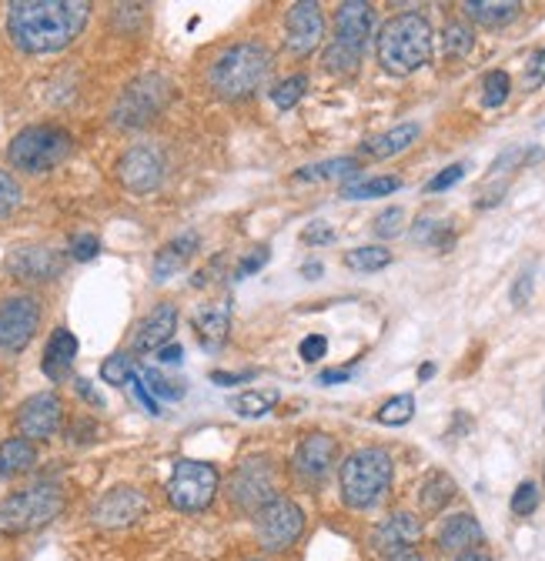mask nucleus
Returning a JSON list of instances; mask_svg holds the SVG:
<instances>
[{"mask_svg":"<svg viewBox=\"0 0 545 561\" xmlns=\"http://www.w3.org/2000/svg\"><path fill=\"white\" fill-rule=\"evenodd\" d=\"M419 538H422V522H419L412 512H395V515H388L385 522L375 525V531H372V548H375L378 554L395 558V554H405Z\"/></svg>","mask_w":545,"mask_h":561,"instance_id":"nucleus-19","label":"nucleus"},{"mask_svg":"<svg viewBox=\"0 0 545 561\" xmlns=\"http://www.w3.org/2000/svg\"><path fill=\"white\" fill-rule=\"evenodd\" d=\"M458 561H492L489 554H482V551H472V554H462Z\"/></svg>","mask_w":545,"mask_h":561,"instance_id":"nucleus-60","label":"nucleus"},{"mask_svg":"<svg viewBox=\"0 0 545 561\" xmlns=\"http://www.w3.org/2000/svg\"><path fill=\"white\" fill-rule=\"evenodd\" d=\"M75 261H94L101 254V241L94 234H75L71 238V248H67Z\"/></svg>","mask_w":545,"mask_h":561,"instance_id":"nucleus-46","label":"nucleus"},{"mask_svg":"<svg viewBox=\"0 0 545 561\" xmlns=\"http://www.w3.org/2000/svg\"><path fill=\"white\" fill-rule=\"evenodd\" d=\"M75 388H78V394L84 398V401H91L94 408H104V398L91 388V381H84V378H75Z\"/></svg>","mask_w":545,"mask_h":561,"instance_id":"nucleus-55","label":"nucleus"},{"mask_svg":"<svg viewBox=\"0 0 545 561\" xmlns=\"http://www.w3.org/2000/svg\"><path fill=\"white\" fill-rule=\"evenodd\" d=\"M37 465V448L27 438H8L0 442V478L24 474Z\"/></svg>","mask_w":545,"mask_h":561,"instance_id":"nucleus-27","label":"nucleus"},{"mask_svg":"<svg viewBox=\"0 0 545 561\" xmlns=\"http://www.w3.org/2000/svg\"><path fill=\"white\" fill-rule=\"evenodd\" d=\"M388 264H391V251L388 248H378V244H365V248H355V251L345 254V267L362 271V274L382 271Z\"/></svg>","mask_w":545,"mask_h":561,"instance_id":"nucleus-33","label":"nucleus"},{"mask_svg":"<svg viewBox=\"0 0 545 561\" xmlns=\"http://www.w3.org/2000/svg\"><path fill=\"white\" fill-rule=\"evenodd\" d=\"M416 414V398L412 394H395L388 398L378 411H375V421L378 425H388V428H398V425H408Z\"/></svg>","mask_w":545,"mask_h":561,"instance_id":"nucleus-32","label":"nucleus"},{"mask_svg":"<svg viewBox=\"0 0 545 561\" xmlns=\"http://www.w3.org/2000/svg\"><path fill=\"white\" fill-rule=\"evenodd\" d=\"M174 331H178V308L171 301H161L151 308V314L141 318L138 328H134L130 347L138 351V355H151V351L158 355L164 344H171Z\"/></svg>","mask_w":545,"mask_h":561,"instance_id":"nucleus-18","label":"nucleus"},{"mask_svg":"<svg viewBox=\"0 0 545 561\" xmlns=\"http://www.w3.org/2000/svg\"><path fill=\"white\" fill-rule=\"evenodd\" d=\"M321 60H325V67L331 70V75H355L359 64H362V50H352V47H345V44L331 41V44L325 47Z\"/></svg>","mask_w":545,"mask_h":561,"instance_id":"nucleus-35","label":"nucleus"},{"mask_svg":"<svg viewBox=\"0 0 545 561\" xmlns=\"http://www.w3.org/2000/svg\"><path fill=\"white\" fill-rule=\"evenodd\" d=\"M388 561H425V558L416 554V551H405V554H395V558H388Z\"/></svg>","mask_w":545,"mask_h":561,"instance_id":"nucleus-59","label":"nucleus"},{"mask_svg":"<svg viewBox=\"0 0 545 561\" xmlns=\"http://www.w3.org/2000/svg\"><path fill=\"white\" fill-rule=\"evenodd\" d=\"M78 358V337L67 328H54L47 344H44V358H41V371L50 381H64L71 375V365Z\"/></svg>","mask_w":545,"mask_h":561,"instance_id":"nucleus-22","label":"nucleus"},{"mask_svg":"<svg viewBox=\"0 0 545 561\" xmlns=\"http://www.w3.org/2000/svg\"><path fill=\"white\" fill-rule=\"evenodd\" d=\"M41 328V301L34 295H8L0 301V355H21Z\"/></svg>","mask_w":545,"mask_h":561,"instance_id":"nucleus-10","label":"nucleus"},{"mask_svg":"<svg viewBox=\"0 0 545 561\" xmlns=\"http://www.w3.org/2000/svg\"><path fill=\"white\" fill-rule=\"evenodd\" d=\"M429 378H435V365H432V362H425V365L419 368V381H429Z\"/></svg>","mask_w":545,"mask_h":561,"instance_id":"nucleus-58","label":"nucleus"},{"mask_svg":"<svg viewBox=\"0 0 545 561\" xmlns=\"http://www.w3.org/2000/svg\"><path fill=\"white\" fill-rule=\"evenodd\" d=\"M279 388H251V391H241L231 398V408L241 414V417H261L268 414L271 408L279 404Z\"/></svg>","mask_w":545,"mask_h":561,"instance_id":"nucleus-30","label":"nucleus"},{"mask_svg":"<svg viewBox=\"0 0 545 561\" xmlns=\"http://www.w3.org/2000/svg\"><path fill=\"white\" fill-rule=\"evenodd\" d=\"M201 248V238L197 231H181L178 238H171L158 254H155V264H151V274L155 280H168L171 274H178Z\"/></svg>","mask_w":545,"mask_h":561,"instance_id":"nucleus-24","label":"nucleus"},{"mask_svg":"<svg viewBox=\"0 0 545 561\" xmlns=\"http://www.w3.org/2000/svg\"><path fill=\"white\" fill-rule=\"evenodd\" d=\"M21 201H24V191H21L18 178L0 168V218L14 215V210L21 207Z\"/></svg>","mask_w":545,"mask_h":561,"instance_id":"nucleus-41","label":"nucleus"},{"mask_svg":"<svg viewBox=\"0 0 545 561\" xmlns=\"http://www.w3.org/2000/svg\"><path fill=\"white\" fill-rule=\"evenodd\" d=\"M271 75V54L258 41H245L218 54L208 70V84L222 101H245L264 88Z\"/></svg>","mask_w":545,"mask_h":561,"instance_id":"nucleus-3","label":"nucleus"},{"mask_svg":"<svg viewBox=\"0 0 545 561\" xmlns=\"http://www.w3.org/2000/svg\"><path fill=\"white\" fill-rule=\"evenodd\" d=\"M391 478H395V461L385 448H359L338 468L342 502L352 512H368L388 495Z\"/></svg>","mask_w":545,"mask_h":561,"instance_id":"nucleus-4","label":"nucleus"},{"mask_svg":"<svg viewBox=\"0 0 545 561\" xmlns=\"http://www.w3.org/2000/svg\"><path fill=\"white\" fill-rule=\"evenodd\" d=\"M141 375V381H145V388L155 394V401L161 398V401H181L184 398V385L181 381H171L168 375H161L158 368H145V371H138Z\"/></svg>","mask_w":545,"mask_h":561,"instance_id":"nucleus-37","label":"nucleus"},{"mask_svg":"<svg viewBox=\"0 0 545 561\" xmlns=\"http://www.w3.org/2000/svg\"><path fill=\"white\" fill-rule=\"evenodd\" d=\"M75 154V137L57 124H34L11 137L8 161L21 174H47Z\"/></svg>","mask_w":545,"mask_h":561,"instance_id":"nucleus-5","label":"nucleus"},{"mask_svg":"<svg viewBox=\"0 0 545 561\" xmlns=\"http://www.w3.org/2000/svg\"><path fill=\"white\" fill-rule=\"evenodd\" d=\"M302 241H305V244H311V248H318V244H331V241H334V231H331L325 221H315V225H308V228L302 231Z\"/></svg>","mask_w":545,"mask_h":561,"instance_id":"nucleus-51","label":"nucleus"},{"mask_svg":"<svg viewBox=\"0 0 545 561\" xmlns=\"http://www.w3.org/2000/svg\"><path fill=\"white\" fill-rule=\"evenodd\" d=\"M439 548L449 551V554H472L486 541V531L479 525L472 512H458V515H449L439 528Z\"/></svg>","mask_w":545,"mask_h":561,"instance_id":"nucleus-21","label":"nucleus"},{"mask_svg":"<svg viewBox=\"0 0 545 561\" xmlns=\"http://www.w3.org/2000/svg\"><path fill=\"white\" fill-rule=\"evenodd\" d=\"M398 187H401V181L398 178H388V174H382V178H362L355 184H345L342 187V197L345 201H372V197L395 194Z\"/></svg>","mask_w":545,"mask_h":561,"instance_id":"nucleus-31","label":"nucleus"},{"mask_svg":"<svg viewBox=\"0 0 545 561\" xmlns=\"http://www.w3.org/2000/svg\"><path fill=\"white\" fill-rule=\"evenodd\" d=\"M432 41H435V34H432L429 18L419 11H405L382 24L378 37H375V54L388 75L408 78L432 60Z\"/></svg>","mask_w":545,"mask_h":561,"instance_id":"nucleus-2","label":"nucleus"},{"mask_svg":"<svg viewBox=\"0 0 545 561\" xmlns=\"http://www.w3.org/2000/svg\"><path fill=\"white\" fill-rule=\"evenodd\" d=\"M60 421H64V401L54 391H37L18 408V428H21V438L27 442L54 438Z\"/></svg>","mask_w":545,"mask_h":561,"instance_id":"nucleus-14","label":"nucleus"},{"mask_svg":"<svg viewBox=\"0 0 545 561\" xmlns=\"http://www.w3.org/2000/svg\"><path fill=\"white\" fill-rule=\"evenodd\" d=\"M462 11L482 27H506L522 14L519 0H465Z\"/></svg>","mask_w":545,"mask_h":561,"instance_id":"nucleus-26","label":"nucleus"},{"mask_svg":"<svg viewBox=\"0 0 545 561\" xmlns=\"http://www.w3.org/2000/svg\"><path fill=\"white\" fill-rule=\"evenodd\" d=\"M168 171L164 151L158 145H134L121 154L117 161V181L130 191V194H151L161 187Z\"/></svg>","mask_w":545,"mask_h":561,"instance_id":"nucleus-11","label":"nucleus"},{"mask_svg":"<svg viewBox=\"0 0 545 561\" xmlns=\"http://www.w3.org/2000/svg\"><path fill=\"white\" fill-rule=\"evenodd\" d=\"M359 171H362L359 158H331V161H318V164L298 168L295 181H334V178H349V174H359Z\"/></svg>","mask_w":545,"mask_h":561,"instance_id":"nucleus-29","label":"nucleus"},{"mask_svg":"<svg viewBox=\"0 0 545 561\" xmlns=\"http://www.w3.org/2000/svg\"><path fill=\"white\" fill-rule=\"evenodd\" d=\"M271 261V248H258V251H251L241 264H238V271H235V277H248V274H254V271H261L264 264Z\"/></svg>","mask_w":545,"mask_h":561,"instance_id":"nucleus-50","label":"nucleus"},{"mask_svg":"<svg viewBox=\"0 0 545 561\" xmlns=\"http://www.w3.org/2000/svg\"><path fill=\"white\" fill-rule=\"evenodd\" d=\"M422 137V124L419 121H405V124H395L391 130L385 134H375L372 140L362 145V154L372 158V161H388L401 151H408Z\"/></svg>","mask_w":545,"mask_h":561,"instance_id":"nucleus-23","label":"nucleus"},{"mask_svg":"<svg viewBox=\"0 0 545 561\" xmlns=\"http://www.w3.org/2000/svg\"><path fill=\"white\" fill-rule=\"evenodd\" d=\"M334 461H338V442H334L331 435H325V432L305 435V438L298 442V448H295V458H292L295 474H298L302 481H308V484L325 481V478L331 474Z\"/></svg>","mask_w":545,"mask_h":561,"instance_id":"nucleus-17","label":"nucleus"},{"mask_svg":"<svg viewBox=\"0 0 545 561\" xmlns=\"http://www.w3.org/2000/svg\"><path fill=\"white\" fill-rule=\"evenodd\" d=\"M305 531V512L298 502L279 495L254 512V535L264 551H288Z\"/></svg>","mask_w":545,"mask_h":561,"instance_id":"nucleus-9","label":"nucleus"},{"mask_svg":"<svg viewBox=\"0 0 545 561\" xmlns=\"http://www.w3.org/2000/svg\"><path fill=\"white\" fill-rule=\"evenodd\" d=\"M174 84L164 75H141L134 78L111 107V124L121 130H141L148 127L171 101Z\"/></svg>","mask_w":545,"mask_h":561,"instance_id":"nucleus-7","label":"nucleus"},{"mask_svg":"<svg viewBox=\"0 0 545 561\" xmlns=\"http://www.w3.org/2000/svg\"><path fill=\"white\" fill-rule=\"evenodd\" d=\"M538 502H542L538 484H535V481H522V484L515 488V495H512V515L529 518V515H535Z\"/></svg>","mask_w":545,"mask_h":561,"instance_id":"nucleus-42","label":"nucleus"},{"mask_svg":"<svg viewBox=\"0 0 545 561\" xmlns=\"http://www.w3.org/2000/svg\"><path fill=\"white\" fill-rule=\"evenodd\" d=\"M542 161V151L538 148H509L496 158V164L489 168V178L496 181L499 174H512L515 168H525V164H535Z\"/></svg>","mask_w":545,"mask_h":561,"instance_id":"nucleus-36","label":"nucleus"},{"mask_svg":"<svg viewBox=\"0 0 545 561\" xmlns=\"http://www.w3.org/2000/svg\"><path fill=\"white\" fill-rule=\"evenodd\" d=\"M251 378H254V371H231V375H228V371H215V375H212L215 385H228V388H231V385H245V381H251Z\"/></svg>","mask_w":545,"mask_h":561,"instance_id":"nucleus-53","label":"nucleus"},{"mask_svg":"<svg viewBox=\"0 0 545 561\" xmlns=\"http://www.w3.org/2000/svg\"><path fill=\"white\" fill-rule=\"evenodd\" d=\"M101 378H104L107 385H114V388H124V385L134 378L130 358H127V355H111V358L101 365Z\"/></svg>","mask_w":545,"mask_h":561,"instance_id":"nucleus-43","label":"nucleus"},{"mask_svg":"<svg viewBox=\"0 0 545 561\" xmlns=\"http://www.w3.org/2000/svg\"><path fill=\"white\" fill-rule=\"evenodd\" d=\"M148 515V499L141 488L117 484L91 505V525L94 528H130L134 522H141Z\"/></svg>","mask_w":545,"mask_h":561,"instance_id":"nucleus-12","label":"nucleus"},{"mask_svg":"<svg viewBox=\"0 0 545 561\" xmlns=\"http://www.w3.org/2000/svg\"><path fill=\"white\" fill-rule=\"evenodd\" d=\"M455 499V481L445 474V471H432L425 481H422V488H419V502H422V508L425 512H442L449 502Z\"/></svg>","mask_w":545,"mask_h":561,"instance_id":"nucleus-28","label":"nucleus"},{"mask_svg":"<svg viewBox=\"0 0 545 561\" xmlns=\"http://www.w3.org/2000/svg\"><path fill=\"white\" fill-rule=\"evenodd\" d=\"M442 47H445L449 57H465V54L475 47V34H472L462 21H452V24H445V31H442Z\"/></svg>","mask_w":545,"mask_h":561,"instance_id":"nucleus-40","label":"nucleus"},{"mask_svg":"<svg viewBox=\"0 0 545 561\" xmlns=\"http://www.w3.org/2000/svg\"><path fill=\"white\" fill-rule=\"evenodd\" d=\"M412 241L416 244H429V248H439V251H449L455 244V234L445 221H435V218H422L412 231Z\"/></svg>","mask_w":545,"mask_h":561,"instance_id":"nucleus-34","label":"nucleus"},{"mask_svg":"<svg viewBox=\"0 0 545 561\" xmlns=\"http://www.w3.org/2000/svg\"><path fill=\"white\" fill-rule=\"evenodd\" d=\"M512 94V78L506 75V70H489V75L482 78V104L486 107H502Z\"/></svg>","mask_w":545,"mask_h":561,"instance_id":"nucleus-38","label":"nucleus"},{"mask_svg":"<svg viewBox=\"0 0 545 561\" xmlns=\"http://www.w3.org/2000/svg\"><path fill=\"white\" fill-rule=\"evenodd\" d=\"M321 271H325V267H321L318 261H308V264L302 267V274H305V277H321Z\"/></svg>","mask_w":545,"mask_h":561,"instance_id":"nucleus-57","label":"nucleus"},{"mask_svg":"<svg viewBox=\"0 0 545 561\" xmlns=\"http://www.w3.org/2000/svg\"><path fill=\"white\" fill-rule=\"evenodd\" d=\"M372 27H375V11L365 4V0H345V4H338V14H334V41L338 44L365 54V44L372 41Z\"/></svg>","mask_w":545,"mask_h":561,"instance_id":"nucleus-20","label":"nucleus"},{"mask_svg":"<svg viewBox=\"0 0 545 561\" xmlns=\"http://www.w3.org/2000/svg\"><path fill=\"white\" fill-rule=\"evenodd\" d=\"M181 358H184V347L174 344V341L164 344V347L158 351V362H161V365H171V368H174V365H181Z\"/></svg>","mask_w":545,"mask_h":561,"instance_id":"nucleus-54","label":"nucleus"},{"mask_svg":"<svg viewBox=\"0 0 545 561\" xmlns=\"http://www.w3.org/2000/svg\"><path fill=\"white\" fill-rule=\"evenodd\" d=\"M248 561H264V558H248Z\"/></svg>","mask_w":545,"mask_h":561,"instance_id":"nucleus-61","label":"nucleus"},{"mask_svg":"<svg viewBox=\"0 0 545 561\" xmlns=\"http://www.w3.org/2000/svg\"><path fill=\"white\" fill-rule=\"evenodd\" d=\"M91 21L84 0H14L8 4V37L24 54H57L71 47Z\"/></svg>","mask_w":545,"mask_h":561,"instance_id":"nucleus-1","label":"nucleus"},{"mask_svg":"<svg viewBox=\"0 0 545 561\" xmlns=\"http://www.w3.org/2000/svg\"><path fill=\"white\" fill-rule=\"evenodd\" d=\"M218 488H222V474H218L215 465L181 458V461H174V471H171L164 491H168L171 508L194 515V512H204L215 502Z\"/></svg>","mask_w":545,"mask_h":561,"instance_id":"nucleus-8","label":"nucleus"},{"mask_svg":"<svg viewBox=\"0 0 545 561\" xmlns=\"http://www.w3.org/2000/svg\"><path fill=\"white\" fill-rule=\"evenodd\" d=\"M298 355H302V362H321L325 355H328V337L325 334H308L302 344H298Z\"/></svg>","mask_w":545,"mask_h":561,"instance_id":"nucleus-48","label":"nucleus"},{"mask_svg":"<svg viewBox=\"0 0 545 561\" xmlns=\"http://www.w3.org/2000/svg\"><path fill=\"white\" fill-rule=\"evenodd\" d=\"M8 274H14L18 280H27V285H47V280L60 277L64 271V254L44 244H24L14 248L4 261Z\"/></svg>","mask_w":545,"mask_h":561,"instance_id":"nucleus-16","label":"nucleus"},{"mask_svg":"<svg viewBox=\"0 0 545 561\" xmlns=\"http://www.w3.org/2000/svg\"><path fill=\"white\" fill-rule=\"evenodd\" d=\"M542 408H545V398H542Z\"/></svg>","mask_w":545,"mask_h":561,"instance_id":"nucleus-62","label":"nucleus"},{"mask_svg":"<svg viewBox=\"0 0 545 561\" xmlns=\"http://www.w3.org/2000/svg\"><path fill=\"white\" fill-rule=\"evenodd\" d=\"M67 505V495L57 481H37L21 488L0 502V531L4 535H27L50 525Z\"/></svg>","mask_w":545,"mask_h":561,"instance_id":"nucleus-6","label":"nucleus"},{"mask_svg":"<svg viewBox=\"0 0 545 561\" xmlns=\"http://www.w3.org/2000/svg\"><path fill=\"white\" fill-rule=\"evenodd\" d=\"M465 178V164H452V168H445V171H439L429 184H425V194H439V191H449V187H455L458 181Z\"/></svg>","mask_w":545,"mask_h":561,"instance_id":"nucleus-47","label":"nucleus"},{"mask_svg":"<svg viewBox=\"0 0 545 561\" xmlns=\"http://www.w3.org/2000/svg\"><path fill=\"white\" fill-rule=\"evenodd\" d=\"M352 375H355V368H338V371H321L318 381H321V385H342V381H349Z\"/></svg>","mask_w":545,"mask_h":561,"instance_id":"nucleus-56","label":"nucleus"},{"mask_svg":"<svg viewBox=\"0 0 545 561\" xmlns=\"http://www.w3.org/2000/svg\"><path fill=\"white\" fill-rule=\"evenodd\" d=\"M305 91H308V78L305 75H292L282 84L271 88V101H275V107L288 111V107H295L305 98Z\"/></svg>","mask_w":545,"mask_h":561,"instance_id":"nucleus-39","label":"nucleus"},{"mask_svg":"<svg viewBox=\"0 0 545 561\" xmlns=\"http://www.w3.org/2000/svg\"><path fill=\"white\" fill-rule=\"evenodd\" d=\"M532 277H535V267H525V271H522V274L515 277V285H512V295H509L515 308H525V305H529V298H532V285H535Z\"/></svg>","mask_w":545,"mask_h":561,"instance_id":"nucleus-49","label":"nucleus"},{"mask_svg":"<svg viewBox=\"0 0 545 561\" xmlns=\"http://www.w3.org/2000/svg\"><path fill=\"white\" fill-rule=\"evenodd\" d=\"M194 331H197V341L208 347V351H218L228 334H231V308L228 305H212L197 311L194 318Z\"/></svg>","mask_w":545,"mask_h":561,"instance_id":"nucleus-25","label":"nucleus"},{"mask_svg":"<svg viewBox=\"0 0 545 561\" xmlns=\"http://www.w3.org/2000/svg\"><path fill=\"white\" fill-rule=\"evenodd\" d=\"M271 499H279V491H275V474L268 471L264 461H245L231 474V481H228V502L238 512H251L254 515Z\"/></svg>","mask_w":545,"mask_h":561,"instance_id":"nucleus-13","label":"nucleus"},{"mask_svg":"<svg viewBox=\"0 0 545 561\" xmlns=\"http://www.w3.org/2000/svg\"><path fill=\"white\" fill-rule=\"evenodd\" d=\"M325 41V18L315 0H298L288 8L285 18V44L295 57H308L321 47Z\"/></svg>","mask_w":545,"mask_h":561,"instance_id":"nucleus-15","label":"nucleus"},{"mask_svg":"<svg viewBox=\"0 0 545 561\" xmlns=\"http://www.w3.org/2000/svg\"><path fill=\"white\" fill-rule=\"evenodd\" d=\"M401 225H405V210L401 207H385L382 215L372 221V231L378 238H398L401 234Z\"/></svg>","mask_w":545,"mask_h":561,"instance_id":"nucleus-44","label":"nucleus"},{"mask_svg":"<svg viewBox=\"0 0 545 561\" xmlns=\"http://www.w3.org/2000/svg\"><path fill=\"white\" fill-rule=\"evenodd\" d=\"M127 385L134 388V398H138V401H141V404H145V408H148L151 414H161V408H158L155 394H151V391L145 388V381H141V375H138V371H134V378H130Z\"/></svg>","mask_w":545,"mask_h":561,"instance_id":"nucleus-52","label":"nucleus"},{"mask_svg":"<svg viewBox=\"0 0 545 561\" xmlns=\"http://www.w3.org/2000/svg\"><path fill=\"white\" fill-rule=\"evenodd\" d=\"M525 91H535L538 84H545V44L532 50L529 64H525V75H522Z\"/></svg>","mask_w":545,"mask_h":561,"instance_id":"nucleus-45","label":"nucleus"}]
</instances>
